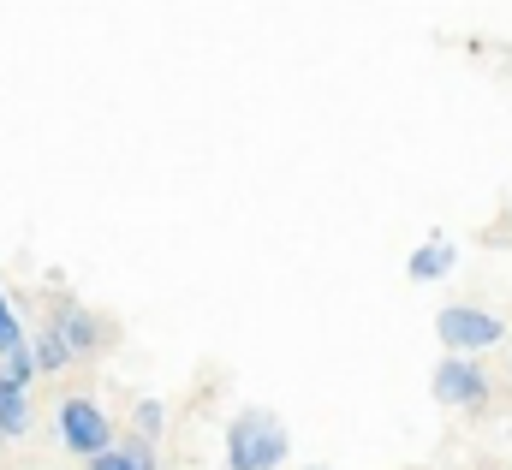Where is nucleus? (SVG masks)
<instances>
[{
  "mask_svg": "<svg viewBox=\"0 0 512 470\" xmlns=\"http://www.w3.org/2000/svg\"><path fill=\"white\" fill-rule=\"evenodd\" d=\"M453 262H459V250L447 244L441 233H429L417 250H411V262H405V274L417 280V286H429V280H447L453 274Z\"/></svg>",
  "mask_w": 512,
  "mask_h": 470,
  "instance_id": "obj_7",
  "label": "nucleus"
},
{
  "mask_svg": "<svg viewBox=\"0 0 512 470\" xmlns=\"http://www.w3.org/2000/svg\"><path fill=\"white\" fill-rule=\"evenodd\" d=\"M304 470H328V465H304Z\"/></svg>",
  "mask_w": 512,
  "mask_h": 470,
  "instance_id": "obj_12",
  "label": "nucleus"
},
{
  "mask_svg": "<svg viewBox=\"0 0 512 470\" xmlns=\"http://www.w3.org/2000/svg\"><path fill=\"white\" fill-rule=\"evenodd\" d=\"M435 334H441V346L447 352H495L501 340H507V322L495 316V310H477V304H447L441 316H435Z\"/></svg>",
  "mask_w": 512,
  "mask_h": 470,
  "instance_id": "obj_3",
  "label": "nucleus"
},
{
  "mask_svg": "<svg viewBox=\"0 0 512 470\" xmlns=\"http://www.w3.org/2000/svg\"><path fill=\"white\" fill-rule=\"evenodd\" d=\"M48 322L66 334V346H72V357H96L114 346V328L96 316V310H84V304H72V298H54L48 304Z\"/></svg>",
  "mask_w": 512,
  "mask_h": 470,
  "instance_id": "obj_5",
  "label": "nucleus"
},
{
  "mask_svg": "<svg viewBox=\"0 0 512 470\" xmlns=\"http://www.w3.org/2000/svg\"><path fill=\"white\" fill-rule=\"evenodd\" d=\"M30 429V387L0 369V441H24Z\"/></svg>",
  "mask_w": 512,
  "mask_h": 470,
  "instance_id": "obj_8",
  "label": "nucleus"
},
{
  "mask_svg": "<svg viewBox=\"0 0 512 470\" xmlns=\"http://www.w3.org/2000/svg\"><path fill=\"white\" fill-rule=\"evenodd\" d=\"M292 453V435L274 411L245 405L233 423H227V470H280Z\"/></svg>",
  "mask_w": 512,
  "mask_h": 470,
  "instance_id": "obj_1",
  "label": "nucleus"
},
{
  "mask_svg": "<svg viewBox=\"0 0 512 470\" xmlns=\"http://www.w3.org/2000/svg\"><path fill=\"white\" fill-rule=\"evenodd\" d=\"M30 346H36V363H42V375H54V369H66V363H72V346H66V334H60L54 322H42V328L30 334Z\"/></svg>",
  "mask_w": 512,
  "mask_h": 470,
  "instance_id": "obj_9",
  "label": "nucleus"
},
{
  "mask_svg": "<svg viewBox=\"0 0 512 470\" xmlns=\"http://www.w3.org/2000/svg\"><path fill=\"white\" fill-rule=\"evenodd\" d=\"M24 346H30V334H24L18 310L6 304V292H0V357H6V352H24Z\"/></svg>",
  "mask_w": 512,
  "mask_h": 470,
  "instance_id": "obj_10",
  "label": "nucleus"
},
{
  "mask_svg": "<svg viewBox=\"0 0 512 470\" xmlns=\"http://www.w3.org/2000/svg\"><path fill=\"white\" fill-rule=\"evenodd\" d=\"M131 423H137V435H161V423H167V411H161V399H137V411H131Z\"/></svg>",
  "mask_w": 512,
  "mask_h": 470,
  "instance_id": "obj_11",
  "label": "nucleus"
},
{
  "mask_svg": "<svg viewBox=\"0 0 512 470\" xmlns=\"http://www.w3.org/2000/svg\"><path fill=\"white\" fill-rule=\"evenodd\" d=\"M84 470H161V459H155V435H126V441H114L108 453L84 459Z\"/></svg>",
  "mask_w": 512,
  "mask_h": 470,
  "instance_id": "obj_6",
  "label": "nucleus"
},
{
  "mask_svg": "<svg viewBox=\"0 0 512 470\" xmlns=\"http://www.w3.org/2000/svg\"><path fill=\"white\" fill-rule=\"evenodd\" d=\"M54 435H60V447L66 453H78V459H96V453H108L120 435H114V417L96 405V399H60V411H54Z\"/></svg>",
  "mask_w": 512,
  "mask_h": 470,
  "instance_id": "obj_2",
  "label": "nucleus"
},
{
  "mask_svg": "<svg viewBox=\"0 0 512 470\" xmlns=\"http://www.w3.org/2000/svg\"><path fill=\"white\" fill-rule=\"evenodd\" d=\"M429 393H435L447 411H477V405L489 399V375H483V363L471 352H447L435 363V375H429Z\"/></svg>",
  "mask_w": 512,
  "mask_h": 470,
  "instance_id": "obj_4",
  "label": "nucleus"
}]
</instances>
